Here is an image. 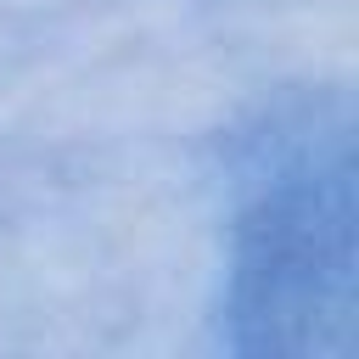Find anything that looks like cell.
I'll list each match as a JSON object with an SVG mask.
<instances>
[{
	"instance_id": "6da1fadb",
	"label": "cell",
	"mask_w": 359,
	"mask_h": 359,
	"mask_svg": "<svg viewBox=\"0 0 359 359\" xmlns=\"http://www.w3.org/2000/svg\"><path fill=\"white\" fill-rule=\"evenodd\" d=\"M224 320L241 353H342L353 320V163L342 135L325 151H292L236 213Z\"/></svg>"
}]
</instances>
